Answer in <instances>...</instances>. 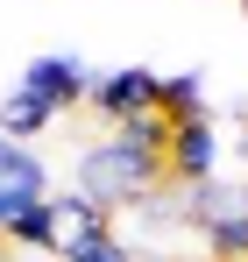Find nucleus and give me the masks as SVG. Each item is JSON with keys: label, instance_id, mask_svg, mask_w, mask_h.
<instances>
[{"label": "nucleus", "instance_id": "obj_9", "mask_svg": "<svg viewBox=\"0 0 248 262\" xmlns=\"http://www.w3.org/2000/svg\"><path fill=\"white\" fill-rule=\"evenodd\" d=\"M156 114H163V121H192V114H206V78H199V71H170L163 85H156Z\"/></svg>", "mask_w": 248, "mask_h": 262}, {"label": "nucleus", "instance_id": "obj_14", "mask_svg": "<svg viewBox=\"0 0 248 262\" xmlns=\"http://www.w3.org/2000/svg\"><path fill=\"white\" fill-rule=\"evenodd\" d=\"M241 14H248V0H241Z\"/></svg>", "mask_w": 248, "mask_h": 262}, {"label": "nucleus", "instance_id": "obj_8", "mask_svg": "<svg viewBox=\"0 0 248 262\" xmlns=\"http://www.w3.org/2000/svg\"><path fill=\"white\" fill-rule=\"evenodd\" d=\"M0 241H7V248H29V255H57V213H50V199L29 206V213H14L0 227Z\"/></svg>", "mask_w": 248, "mask_h": 262}, {"label": "nucleus", "instance_id": "obj_2", "mask_svg": "<svg viewBox=\"0 0 248 262\" xmlns=\"http://www.w3.org/2000/svg\"><path fill=\"white\" fill-rule=\"evenodd\" d=\"M92 85H99V71H92L85 57L50 50V57H36V64H22V85H14V92L43 99L50 114H71V106H85V99H92Z\"/></svg>", "mask_w": 248, "mask_h": 262}, {"label": "nucleus", "instance_id": "obj_15", "mask_svg": "<svg viewBox=\"0 0 248 262\" xmlns=\"http://www.w3.org/2000/svg\"><path fill=\"white\" fill-rule=\"evenodd\" d=\"M43 262H57V255H43Z\"/></svg>", "mask_w": 248, "mask_h": 262}, {"label": "nucleus", "instance_id": "obj_11", "mask_svg": "<svg viewBox=\"0 0 248 262\" xmlns=\"http://www.w3.org/2000/svg\"><path fill=\"white\" fill-rule=\"evenodd\" d=\"M170 128H177V121H163V114H156V106H149V114H135V121H121V142L128 149H142V156H156V163H163V149H170Z\"/></svg>", "mask_w": 248, "mask_h": 262}, {"label": "nucleus", "instance_id": "obj_12", "mask_svg": "<svg viewBox=\"0 0 248 262\" xmlns=\"http://www.w3.org/2000/svg\"><path fill=\"white\" fill-rule=\"evenodd\" d=\"M234 206H241V191H227L220 177H213V184H192V191H184V220H199V227H213V220H227Z\"/></svg>", "mask_w": 248, "mask_h": 262}, {"label": "nucleus", "instance_id": "obj_7", "mask_svg": "<svg viewBox=\"0 0 248 262\" xmlns=\"http://www.w3.org/2000/svg\"><path fill=\"white\" fill-rule=\"evenodd\" d=\"M43 128H57V114H50L43 99H29V92H7V99H0V142H22V149H29Z\"/></svg>", "mask_w": 248, "mask_h": 262}, {"label": "nucleus", "instance_id": "obj_3", "mask_svg": "<svg viewBox=\"0 0 248 262\" xmlns=\"http://www.w3.org/2000/svg\"><path fill=\"white\" fill-rule=\"evenodd\" d=\"M213 170H220V128H213L206 114L177 121L170 128V149H163V177L192 191V184H213Z\"/></svg>", "mask_w": 248, "mask_h": 262}, {"label": "nucleus", "instance_id": "obj_1", "mask_svg": "<svg viewBox=\"0 0 248 262\" xmlns=\"http://www.w3.org/2000/svg\"><path fill=\"white\" fill-rule=\"evenodd\" d=\"M163 184V163L156 156H142V149H128L121 135H107V142H85L78 149V199H92L99 213H121V206H149V191Z\"/></svg>", "mask_w": 248, "mask_h": 262}, {"label": "nucleus", "instance_id": "obj_6", "mask_svg": "<svg viewBox=\"0 0 248 262\" xmlns=\"http://www.w3.org/2000/svg\"><path fill=\"white\" fill-rule=\"evenodd\" d=\"M50 213H57V255L71 241H85V234H107V213L92 199H78V191H50Z\"/></svg>", "mask_w": 248, "mask_h": 262}, {"label": "nucleus", "instance_id": "obj_4", "mask_svg": "<svg viewBox=\"0 0 248 262\" xmlns=\"http://www.w3.org/2000/svg\"><path fill=\"white\" fill-rule=\"evenodd\" d=\"M156 85H163V71H149V64H121V71H99V85H92V114L107 121V128H121L135 114H149L156 106Z\"/></svg>", "mask_w": 248, "mask_h": 262}, {"label": "nucleus", "instance_id": "obj_10", "mask_svg": "<svg viewBox=\"0 0 248 262\" xmlns=\"http://www.w3.org/2000/svg\"><path fill=\"white\" fill-rule=\"evenodd\" d=\"M206 262H248V206L206 227Z\"/></svg>", "mask_w": 248, "mask_h": 262}, {"label": "nucleus", "instance_id": "obj_5", "mask_svg": "<svg viewBox=\"0 0 248 262\" xmlns=\"http://www.w3.org/2000/svg\"><path fill=\"white\" fill-rule=\"evenodd\" d=\"M43 199H50V163L22 142H0V227L29 206H43Z\"/></svg>", "mask_w": 248, "mask_h": 262}, {"label": "nucleus", "instance_id": "obj_13", "mask_svg": "<svg viewBox=\"0 0 248 262\" xmlns=\"http://www.w3.org/2000/svg\"><path fill=\"white\" fill-rule=\"evenodd\" d=\"M57 262H135V248H128L121 234L107 227V234H85V241H71V248H64Z\"/></svg>", "mask_w": 248, "mask_h": 262}]
</instances>
